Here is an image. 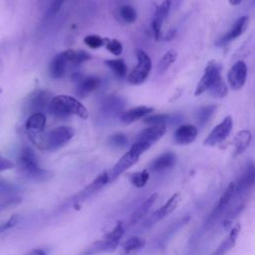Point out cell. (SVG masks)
Instances as JSON below:
<instances>
[{
  "label": "cell",
  "instance_id": "cell-1",
  "mask_svg": "<svg viewBox=\"0 0 255 255\" xmlns=\"http://www.w3.org/2000/svg\"><path fill=\"white\" fill-rule=\"evenodd\" d=\"M75 135V129L69 126L57 127L48 132L29 136L31 142L41 150H55L65 145Z\"/></svg>",
  "mask_w": 255,
  "mask_h": 255
},
{
  "label": "cell",
  "instance_id": "cell-2",
  "mask_svg": "<svg viewBox=\"0 0 255 255\" xmlns=\"http://www.w3.org/2000/svg\"><path fill=\"white\" fill-rule=\"evenodd\" d=\"M49 112L58 119H65L70 115H76L83 120L89 118L86 107L76 98L67 95L53 97L49 104Z\"/></svg>",
  "mask_w": 255,
  "mask_h": 255
},
{
  "label": "cell",
  "instance_id": "cell-3",
  "mask_svg": "<svg viewBox=\"0 0 255 255\" xmlns=\"http://www.w3.org/2000/svg\"><path fill=\"white\" fill-rule=\"evenodd\" d=\"M17 165L19 170L24 175L37 181L46 180L49 178V176H51L49 171L43 169L39 165L35 151L29 146H22V148L20 149L17 159Z\"/></svg>",
  "mask_w": 255,
  "mask_h": 255
},
{
  "label": "cell",
  "instance_id": "cell-4",
  "mask_svg": "<svg viewBox=\"0 0 255 255\" xmlns=\"http://www.w3.org/2000/svg\"><path fill=\"white\" fill-rule=\"evenodd\" d=\"M150 147L149 144L141 141H135L130 148L118 160V162L114 165V167L108 172L109 174V181L115 180L118 176H120L123 172H125L128 167L134 164L139 156L148 148Z\"/></svg>",
  "mask_w": 255,
  "mask_h": 255
},
{
  "label": "cell",
  "instance_id": "cell-5",
  "mask_svg": "<svg viewBox=\"0 0 255 255\" xmlns=\"http://www.w3.org/2000/svg\"><path fill=\"white\" fill-rule=\"evenodd\" d=\"M136 58H137V64L127 78V81L131 85L142 84L146 80L151 70L150 58L144 51L137 50Z\"/></svg>",
  "mask_w": 255,
  "mask_h": 255
},
{
  "label": "cell",
  "instance_id": "cell-6",
  "mask_svg": "<svg viewBox=\"0 0 255 255\" xmlns=\"http://www.w3.org/2000/svg\"><path fill=\"white\" fill-rule=\"evenodd\" d=\"M233 128V120L231 116H226L221 123H219L204 139L203 144L208 146H214L224 141L230 134Z\"/></svg>",
  "mask_w": 255,
  "mask_h": 255
},
{
  "label": "cell",
  "instance_id": "cell-7",
  "mask_svg": "<svg viewBox=\"0 0 255 255\" xmlns=\"http://www.w3.org/2000/svg\"><path fill=\"white\" fill-rule=\"evenodd\" d=\"M220 72H221V66L214 60L209 61L204 69V72L200 81L196 86L194 95L197 97L203 94L205 91H207L208 88L221 76Z\"/></svg>",
  "mask_w": 255,
  "mask_h": 255
},
{
  "label": "cell",
  "instance_id": "cell-8",
  "mask_svg": "<svg viewBox=\"0 0 255 255\" xmlns=\"http://www.w3.org/2000/svg\"><path fill=\"white\" fill-rule=\"evenodd\" d=\"M52 95L48 91L38 90L33 92L27 102H26V111L33 114V113H42L43 110L49 107L50 101L52 99Z\"/></svg>",
  "mask_w": 255,
  "mask_h": 255
},
{
  "label": "cell",
  "instance_id": "cell-9",
  "mask_svg": "<svg viewBox=\"0 0 255 255\" xmlns=\"http://www.w3.org/2000/svg\"><path fill=\"white\" fill-rule=\"evenodd\" d=\"M247 78V67L243 61H237L229 70L227 74V80L230 88L234 91L240 90Z\"/></svg>",
  "mask_w": 255,
  "mask_h": 255
},
{
  "label": "cell",
  "instance_id": "cell-10",
  "mask_svg": "<svg viewBox=\"0 0 255 255\" xmlns=\"http://www.w3.org/2000/svg\"><path fill=\"white\" fill-rule=\"evenodd\" d=\"M180 201V194L174 193L159 209H157L155 212H153L150 217L144 222V227H150L153 224H155L157 221L164 218L166 215L170 214L178 205Z\"/></svg>",
  "mask_w": 255,
  "mask_h": 255
},
{
  "label": "cell",
  "instance_id": "cell-11",
  "mask_svg": "<svg viewBox=\"0 0 255 255\" xmlns=\"http://www.w3.org/2000/svg\"><path fill=\"white\" fill-rule=\"evenodd\" d=\"M166 130V125H157V126H150L143 130H141L137 136L136 141L145 142L149 145L157 141L159 138L162 137V135L165 133Z\"/></svg>",
  "mask_w": 255,
  "mask_h": 255
},
{
  "label": "cell",
  "instance_id": "cell-12",
  "mask_svg": "<svg viewBox=\"0 0 255 255\" xmlns=\"http://www.w3.org/2000/svg\"><path fill=\"white\" fill-rule=\"evenodd\" d=\"M248 22H249V18L247 16H242L240 18H238L235 23L233 24L231 30L229 32H227L224 36H222L219 41L217 42L218 45H225L235 39H237L238 37H240L247 29L248 26Z\"/></svg>",
  "mask_w": 255,
  "mask_h": 255
},
{
  "label": "cell",
  "instance_id": "cell-13",
  "mask_svg": "<svg viewBox=\"0 0 255 255\" xmlns=\"http://www.w3.org/2000/svg\"><path fill=\"white\" fill-rule=\"evenodd\" d=\"M45 127H46V116L43 113L31 114L25 123V129L28 136L42 133L45 129Z\"/></svg>",
  "mask_w": 255,
  "mask_h": 255
},
{
  "label": "cell",
  "instance_id": "cell-14",
  "mask_svg": "<svg viewBox=\"0 0 255 255\" xmlns=\"http://www.w3.org/2000/svg\"><path fill=\"white\" fill-rule=\"evenodd\" d=\"M197 128L193 125L184 124L179 126L173 134L174 141L178 144H189L197 136Z\"/></svg>",
  "mask_w": 255,
  "mask_h": 255
},
{
  "label": "cell",
  "instance_id": "cell-15",
  "mask_svg": "<svg viewBox=\"0 0 255 255\" xmlns=\"http://www.w3.org/2000/svg\"><path fill=\"white\" fill-rule=\"evenodd\" d=\"M153 112V109L146 106H138L132 109H129L120 115V120L122 123L128 125L131 124L141 118L146 117L150 113Z\"/></svg>",
  "mask_w": 255,
  "mask_h": 255
},
{
  "label": "cell",
  "instance_id": "cell-16",
  "mask_svg": "<svg viewBox=\"0 0 255 255\" xmlns=\"http://www.w3.org/2000/svg\"><path fill=\"white\" fill-rule=\"evenodd\" d=\"M175 162H176L175 154L173 152L167 151L160 154L155 159H153L149 164V169L152 171H161V170L170 168L171 166L174 165Z\"/></svg>",
  "mask_w": 255,
  "mask_h": 255
},
{
  "label": "cell",
  "instance_id": "cell-17",
  "mask_svg": "<svg viewBox=\"0 0 255 255\" xmlns=\"http://www.w3.org/2000/svg\"><path fill=\"white\" fill-rule=\"evenodd\" d=\"M254 184V167L253 164H250L247 166L245 171L243 172L242 176L238 180V183L235 184V191L234 193L237 194H242L249 190Z\"/></svg>",
  "mask_w": 255,
  "mask_h": 255
},
{
  "label": "cell",
  "instance_id": "cell-18",
  "mask_svg": "<svg viewBox=\"0 0 255 255\" xmlns=\"http://www.w3.org/2000/svg\"><path fill=\"white\" fill-rule=\"evenodd\" d=\"M101 82L100 79L96 76H89L82 79L77 87V95L80 98H84L87 95L91 94L98 89Z\"/></svg>",
  "mask_w": 255,
  "mask_h": 255
},
{
  "label": "cell",
  "instance_id": "cell-19",
  "mask_svg": "<svg viewBox=\"0 0 255 255\" xmlns=\"http://www.w3.org/2000/svg\"><path fill=\"white\" fill-rule=\"evenodd\" d=\"M252 139V133L248 129H243L238 131L232 140V144L235 147V155L241 154L250 144Z\"/></svg>",
  "mask_w": 255,
  "mask_h": 255
},
{
  "label": "cell",
  "instance_id": "cell-20",
  "mask_svg": "<svg viewBox=\"0 0 255 255\" xmlns=\"http://www.w3.org/2000/svg\"><path fill=\"white\" fill-rule=\"evenodd\" d=\"M67 64L68 63L62 53L56 55L52 59L50 66H49V73H50L51 77L54 79H60V78L64 77V75L66 73Z\"/></svg>",
  "mask_w": 255,
  "mask_h": 255
},
{
  "label": "cell",
  "instance_id": "cell-21",
  "mask_svg": "<svg viewBox=\"0 0 255 255\" xmlns=\"http://www.w3.org/2000/svg\"><path fill=\"white\" fill-rule=\"evenodd\" d=\"M109 181V174L108 171H103L102 173H100L87 187L85 190H83L81 192V196L83 198H86L87 196L97 192L98 190H100L102 187H104Z\"/></svg>",
  "mask_w": 255,
  "mask_h": 255
},
{
  "label": "cell",
  "instance_id": "cell-22",
  "mask_svg": "<svg viewBox=\"0 0 255 255\" xmlns=\"http://www.w3.org/2000/svg\"><path fill=\"white\" fill-rule=\"evenodd\" d=\"M157 199V193H152L131 215L130 220H129V224L133 225L135 223H137L139 220L142 219V217L149 211L150 207L153 205V203L155 202V200Z\"/></svg>",
  "mask_w": 255,
  "mask_h": 255
},
{
  "label": "cell",
  "instance_id": "cell-23",
  "mask_svg": "<svg viewBox=\"0 0 255 255\" xmlns=\"http://www.w3.org/2000/svg\"><path fill=\"white\" fill-rule=\"evenodd\" d=\"M64 58L66 59L67 63H72L74 65H79L82 64L84 62H87L89 60H91L92 56L84 51V50H66L64 52H62Z\"/></svg>",
  "mask_w": 255,
  "mask_h": 255
},
{
  "label": "cell",
  "instance_id": "cell-24",
  "mask_svg": "<svg viewBox=\"0 0 255 255\" xmlns=\"http://www.w3.org/2000/svg\"><path fill=\"white\" fill-rule=\"evenodd\" d=\"M234 191H235V185H234V183H233V182H232V183H229V185L226 187V189L224 190L223 194L221 195V197H220V199H219V201H218V204H217V206L215 207V209H214V211H213L214 214L211 215V218H213L215 215H217L218 213H220V212L228 205V203L231 201L233 195L235 194Z\"/></svg>",
  "mask_w": 255,
  "mask_h": 255
},
{
  "label": "cell",
  "instance_id": "cell-25",
  "mask_svg": "<svg viewBox=\"0 0 255 255\" xmlns=\"http://www.w3.org/2000/svg\"><path fill=\"white\" fill-rule=\"evenodd\" d=\"M107 65L118 78H125L128 72V67L123 59H109L105 61Z\"/></svg>",
  "mask_w": 255,
  "mask_h": 255
},
{
  "label": "cell",
  "instance_id": "cell-26",
  "mask_svg": "<svg viewBox=\"0 0 255 255\" xmlns=\"http://www.w3.org/2000/svg\"><path fill=\"white\" fill-rule=\"evenodd\" d=\"M207 91H209V94L212 97L217 99H223L228 94V88L221 76L208 88Z\"/></svg>",
  "mask_w": 255,
  "mask_h": 255
},
{
  "label": "cell",
  "instance_id": "cell-27",
  "mask_svg": "<svg viewBox=\"0 0 255 255\" xmlns=\"http://www.w3.org/2000/svg\"><path fill=\"white\" fill-rule=\"evenodd\" d=\"M176 58H177V53L174 50L167 51L157 63V66H156L157 73L160 75L163 74L176 61Z\"/></svg>",
  "mask_w": 255,
  "mask_h": 255
},
{
  "label": "cell",
  "instance_id": "cell-28",
  "mask_svg": "<svg viewBox=\"0 0 255 255\" xmlns=\"http://www.w3.org/2000/svg\"><path fill=\"white\" fill-rule=\"evenodd\" d=\"M119 19L127 24H131L136 20V11L129 5H123L118 9Z\"/></svg>",
  "mask_w": 255,
  "mask_h": 255
},
{
  "label": "cell",
  "instance_id": "cell-29",
  "mask_svg": "<svg viewBox=\"0 0 255 255\" xmlns=\"http://www.w3.org/2000/svg\"><path fill=\"white\" fill-rule=\"evenodd\" d=\"M145 242L143 239H141L140 237L137 236H131L129 238H128L123 244L122 247L125 251V253H131L133 251H136L140 248H142L144 246Z\"/></svg>",
  "mask_w": 255,
  "mask_h": 255
},
{
  "label": "cell",
  "instance_id": "cell-30",
  "mask_svg": "<svg viewBox=\"0 0 255 255\" xmlns=\"http://www.w3.org/2000/svg\"><path fill=\"white\" fill-rule=\"evenodd\" d=\"M216 110V106L210 105V106H205L202 107L198 110L197 114H196V122L200 127H203L204 125H206L210 118L212 117L214 111Z\"/></svg>",
  "mask_w": 255,
  "mask_h": 255
},
{
  "label": "cell",
  "instance_id": "cell-31",
  "mask_svg": "<svg viewBox=\"0 0 255 255\" xmlns=\"http://www.w3.org/2000/svg\"><path fill=\"white\" fill-rule=\"evenodd\" d=\"M148 178H149V172L147 170L136 171L129 174L130 183L137 188H141L145 186V184L148 181Z\"/></svg>",
  "mask_w": 255,
  "mask_h": 255
},
{
  "label": "cell",
  "instance_id": "cell-32",
  "mask_svg": "<svg viewBox=\"0 0 255 255\" xmlns=\"http://www.w3.org/2000/svg\"><path fill=\"white\" fill-rule=\"evenodd\" d=\"M171 2H172V0H163L161 2V4L156 7V10L154 13V18H153L154 21L162 24L164 18L167 16V14L169 12Z\"/></svg>",
  "mask_w": 255,
  "mask_h": 255
},
{
  "label": "cell",
  "instance_id": "cell-33",
  "mask_svg": "<svg viewBox=\"0 0 255 255\" xmlns=\"http://www.w3.org/2000/svg\"><path fill=\"white\" fill-rule=\"evenodd\" d=\"M108 142L111 146L116 148H124L128 143V136L123 132H118L113 135H111L108 139Z\"/></svg>",
  "mask_w": 255,
  "mask_h": 255
},
{
  "label": "cell",
  "instance_id": "cell-34",
  "mask_svg": "<svg viewBox=\"0 0 255 255\" xmlns=\"http://www.w3.org/2000/svg\"><path fill=\"white\" fill-rule=\"evenodd\" d=\"M122 107H123V103L121 99L111 97L107 99V101L105 102V105L103 106V111L109 114H115V113H118L122 109Z\"/></svg>",
  "mask_w": 255,
  "mask_h": 255
},
{
  "label": "cell",
  "instance_id": "cell-35",
  "mask_svg": "<svg viewBox=\"0 0 255 255\" xmlns=\"http://www.w3.org/2000/svg\"><path fill=\"white\" fill-rule=\"evenodd\" d=\"M124 233H125V229L123 227V223L120 221L118 222V224L115 226V228L109 232L105 237L104 239L106 240H109L111 242H114L116 244H119L120 243V240L122 239V237L124 236Z\"/></svg>",
  "mask_w": 255,
  "mask_h": 255
},
{
  "label": "cell",
  "instance_id": "cell-36",
  "mask_svg": "<svg viewBox=\"0 0 255 255\" xmlns=\"http://www.w3.org/2000/svg\"><path fill=\"white\" fill-rule=\"evenodd\" d=\"M84 43L92 49H98L106 44V38H102L96 34H91L84 38Z\"/></svg>",
  "mask_w": 255,
  "mask_h": 255
},
{
  "label": "cell",
  "instance_id": "cell-37",
  "mask_svg": "<svg viewBox=\"0 0 255 255\" xmlns=\"http://www.w3.org/2000/svg\"><path fill=\"white\" fill-rule=\"evenodd\" d=\"M169 121V116L160 114V115H151L147 116L143 119V123L149 126H157V125H166Z\"/></svg>",
  "mask_w": 255,
  "mask_h": 255
},
{
  "label": "cell",
  "instance_id": "cell-38",
  "mask_svg": "<svg viewBox=\"0 0 255 255\" xmlns=\"http://www.w3.org/2000/svg\"><path fill=\"white\" fill-rule=\"evenodd\" d=\"M106 49L115 56H120L123 52V45L117 39H107L106 38Z\"/></svg>",
  "mask_w": 255,
  "mask_h": 255
},
{
  "label": "cell",
  "instance_id": "cell-39",
  "mask_svg": "<svg viewBox=\"0 0 255 255\" xmlns=\"http://www.w3.org/2000/svg\"><path fill=\"white\" fill-rule=\"evenodd\" d=\"M234 245H235V242L232 241L230 238L227 237V238L218 246V248L212 253V255H225Z\"/></svg>",
  "mask_w": 255,
  "mask_h": 255
},
{
  "label": "cell",
  "instance_id": "cell-40",
  "mask_svg": "<svg viewBox=\"0 0 255 255\" xmlns=\"http://www.w3.org/2000/svg\"><path fill=\"white\" fill-rule=\"evenodd\" d=\"M19 220H20V217H19L18 215H14V216L10 217L4 224L0 225V232H2V231H4V230H7V229H9V228H11V227H13V226H15V225L19 222Z\"/></svg>",
  "mask_w": 255,
  "mask_h": 255
},
{
  "label": "cell",
  "instance_id": "cell-41",
  "mask_svg": "<svg viewBox=\"0 0 255 255\" xmlns=\"http://www.w3.org/2000/svg\"><path fill=\"white\" fill-rule=\"evenodd\" d=\"M13 167H14V163L10 159H8L0 154V171L8 170Z\"/></svg>",
  "mask_w": 255,
  "mask_h": 255
},
{
  "label": "cell",
  "instance_id": "cell-42",
  "mask_svg": "<svg viewBox=\"0 0 255 255\" xmlns=\"http://www.w3.org/2000/svg\"><path fill=\"white\" fill-rule=\"evenodd\" d=\"M151 29H152V32H153V36H154V39L155 41H158L161 37V24L152 20L151 22Z\"/></svg>",
  "mask_w": 255,
  "mask_h": 255
},
{
  "label": "cell",
  "instance_id": "cell-43",
  "mask_svg": "<svg viewBox=\"0 0 255 255\" xmlns=\"http://www.w3.org/2000/svg\"><path fill=\"white\" fill-rule=\"evenodd\" d=\"M240 229H241V225L239 223H237L231 230H230V233H229V236L228 238H230L232 241L236 242V239H237V236L240 232Z\"/></svg>",
  "mask_w": 255,
  "mask_h": 255
},
{
  "label": "cell",
  "instance_id": "cell-44",
  "mask_svg": "<svg viewBox=\"0 0 255 255\" xmlns=\"http://www.w3.org/2000/svg\"><path fill=\"white\" fill-rule=\"evenodd\" d=\"M64 2H65V0H54L53 3H52V6H51V11L53 13L58 12Z\"/></svg>",
  "mask_w": 255,
  "mask_h": 255
},
{
  "label": "cell",
  "instance_id": "cell-45",
  "mask_svg": "<svg viewBox=\"0 0 255 255\" xmlns=\"http://www.w3.org/2000/svg\"><path fill=\"white\" fill-rule=\"evenodd\" d=\"M176 33H177V31H176L175 28L169 29V30L167 31V33L165 34V36H164V40H165V41H171V40H173V39L175 38V36H176Z\"/></svg>",
  "mask_w": 255,
  "mask_h": 255
},
{
  "label": "cell",
  "instance_id": "cell-46",
  "mask_svg": "<svg viewBox=\"0 0 255 255\" xmlns=\"http://www.w3.org/2000/svg\"><path fill=\"white\" fill-rule=\"evenodd\" d=\"M228 1L232 6H237V5L241 4V2H242V0H228Z\"/></svg>",
  "mask_w": 255,
  "mask_h": 255
}]
</instances>
